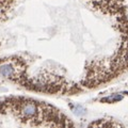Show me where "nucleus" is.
Instances as JSON below:
<instances>
[{"mask_svg":"<svg viewBox=\"0 0 128 128\" xmlns=\"http://www.w3.org/2000/svg\"><path fill=\"white\" fill-rule=\"evenodd\" d=\"M24 73H25V68L19 60L6 59L0 61V76L1 77L14 80V81H19L24 78Z\"/></svg>","mask_w":128,"mask_h":128,"instance_id":"obj_1","label":"nucleus"},{"mask_svg":"<svg viewBox=\"0 0 128 128\" xmlns=\"http://www.w3.org/2000/svg\"><path fill=\"white\" fill-rule=\"evenodd\" d=\"M123 99V96L120 95V94H113V95H110L108 97H105L102 99V102H116L118 100Z\"/></svg>","mask_w":128,"mask_h":128,"instance_id":"obj_2","label":"nucleus"},{"mask_svg":"<svg viewBox=\"0 0 128 128\" xmlns=\"http://www.w3.org/2000/svg\"><path fill=\"white\" fill-rule=\"evenodd\" d=\"M73 111L76 115H84L86 114V109L83 108L82 106H79V105H76L74 108H73Z\"/></svg>","mask_w":128,"mask_h":128,"instance_id":"obj_3","label":"nucleus"},{"mask_svg":"<svg viewBox=\"0 0 128 128\" xmlns=\"http://www.w3.org/2000/svg\"><path fill=\"white\" fill-rule=\"evenodd\" d=\"M6 0H0V18L4 16V13L6 11Z\"/></svg>","mask_w":128,"mask_h":128,"instance_id":"obj_4","label":"nucleus"}]
</instances>
